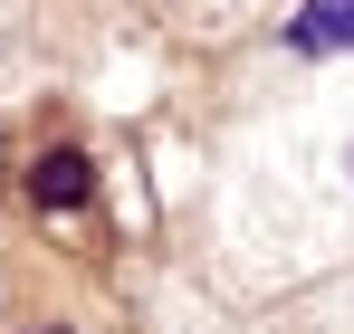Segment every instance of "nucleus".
<instances>
[{"label": "nucleus", "instance_id": "2", "mask_svg": "<svg viewBox=\"0 0 354 334\" xmlns=\"http://www.w3.org/2000/svg\"><path fill=\"white\" fill-rule=\"evenodd\" d=\"M288 48L297 57H326V48H354V0H306L288 19Z\"/></svg>", "mask_w": 354, "mask_h": 334}, {"label": "nucleus", "instance_id": "3", "mask_svg": "<svg viewBox=\"0 0 354 334\" xmlns=\"http://www.w3.org/2000/svg\"><path fill=\"white\" fill-rule=\"evenodd\" d=\"M39 334H77V325H39Z\"/></svg>", "mask_w": 354, "mask_h": 334}, {"label": "nucleus", "instance_id": "1", "mask_svg": "<svg viewBox=\"0 0 354 334\" xmlns=\"http://www.w3.org/2000/svg\"><path fill=\"white\" fill-rule=\"evenodd\" d=\"M29 201H39V210H86V201H96V163H86V153H39V163H29Z\"/></svg>", "mask_w": 354, "mask_h": 334}]
</instances>
